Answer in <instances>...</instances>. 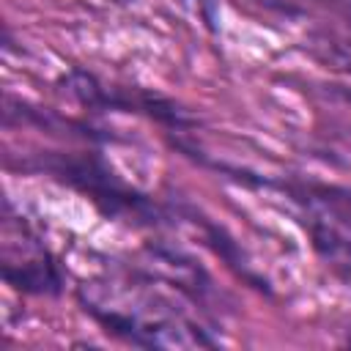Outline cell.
<instances>
[{
  "mask_svg": "<svg viewBox=\"0 0 351 351\" xmlns=\"http://www.w3.org/2000/svg\"><path fill=\"white\" fill-rule=\"evenodd\" d=\"M82 310L112 337L143 348H211L219 340L154 277H96L77 291Z\"/></svg>",
  "mask_w": 351,
  "mask_h": 351,
  "instance_id": "cell-1",
  "label": "cell"
},
{
  "mask_svg": "<svg viewBox=\"0 0 351 351\" xmlns=\"http://www.w3.org/2000/svg\"><path fill=\"white\" fill-rule=\"evenodd\" d=\"M288 195L302 211V225L315 252L351 280V189L299 181L288 186Z\"/></svg>",
  "mask_w": 351,
  "mask_h": 351,
  "instance_id": "cell-2",
  "label": "cell"
},
{
  "mask_svg": "<svg viewBox=\"0 0 351 351\" xmlns=\"http://www.w3.org/2000/svg\"><path fill=\"white\" fill-rule=\"evenodd\" d=\"M38 170L52 173L55 178L71 184L74 189L85 192L107 217H134V219H156L159 208L137 195L134 189L123 186L99 159L90 156H74V159H58V162H41Z\"/></svg>",
  "mask_w": 351,
  "mask_h": 351,
  "instance_id": "cell-3",
  "label": "cell"
},
{
  "mask_svg": "<svg viewBox=\"0 0 351 351\" xmlns=\"http://www.w3.org/2000/svg\"><path fill=\"white\" fill-rule=\"evenodd\" d=\"M3 280L25 293H60L63 274L49 255V250L38 241V236L19 217H11V206H5L3 219Z\"/></svg>",
  "mask_w": 351,
  "mask_h": 351,
  "instance_id": "cell-4",
  "label": "cell"
},
{
  "mask_svg": "<svg viewBox=\"0 0 351 351\" xmlns=\"http://www.w3.org/2000/svg\"><path fill=\"white\" fill-rule=\"evenodd\" d=\"M335 60L340 63V69L351 71V41H348V44H340V47L335 49Z\"/></svg>",
  "mask_w": 351,
  "mask_h": 351,
  "instance_id": "cell-5",
  "label": "cell"
},
{
  "mask_svg": "<svg viewBox=\"0 0 351 351\" xmlns=\"http://www.w3.org/2000/svg\"><path fill=\"white\" fill-rule=\"evenodd\" d=\"M346 343H351V329H348V337H346Z\"/></svg>",
  "mask_w": 351,
  "mask_h": 351,
  "instance_id": "cell-6",
  "label": "cell"
}]
</instances>
